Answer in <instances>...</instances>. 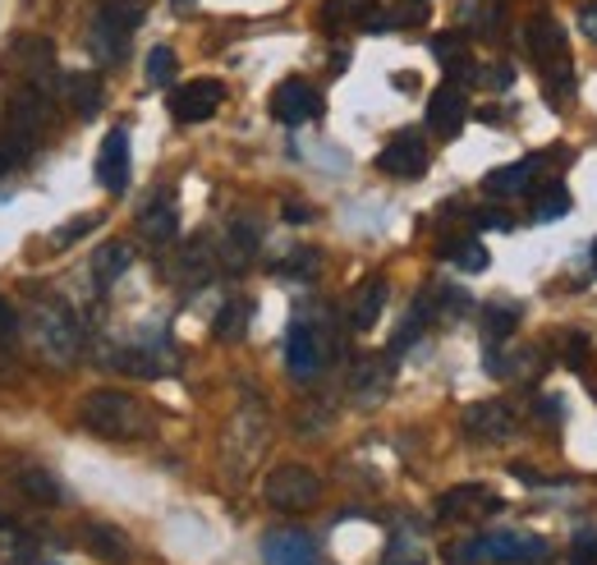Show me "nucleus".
Segmentation results:
<instances>
[{"mask_svg":"<svg viewBox=\"0 0 597 565\" xmlns=\"http://www.w3.org/2000/svg\"><path fill=\"white\" fill-rule=\"evenodd\" d=\"M524 46H529V56L538 60L542 69V84H548V92L556 101H565L570 92H575V69H570V42H565V29L552 19V14H533L524 23Z\"/></svg>","mask_w":597,"mask_h":565,"instance_id":"1","label":"nucleus"},{"mask_svg":"<svg viewBox=\"0 0 597 565\" xmlns=\"http://www.w3.org/2000/svg\"><path fill=\"white\" fill-rule=\"evenodd\" d=\"M79 419L88 432L97 436H111V442H134V436H147L152 432V419L147 409L124 396V391H92L79 400Z\"/></svg>","mask_w":597,"mask_h":565,"instance_id":"2","label":"nucleus"},{"mask_svg":"<svg viewBox=\"0 0 597 565\" xmlns=\"http://www.w3.org/2000/svg\"><path fill=\"white\" fill-rule=\"evenodd\" d=\"M33 345L46 364L69 368L84 350V326L65 299H37L33 303Z\"/></svg>","mask_w":597,"mask_h":565,"instance_id":"3","label":"nucleus"},{"mask_svg":"<svg viewBox=\"0 0 597 565\" xmlns=\"http://www.w3.org/2000/svg\"><path fill=\"white\" fill-rule=\"evenodd\" d=\"M460 565H548L552 561V547H548V538H538V533H519V529H497V533H483L474 538L469 547H460L455 552Z\"/></svg>","mask_w":597,"mask_h":565,"instance_id":"4","label":"nucleus"},{"mask_svg":"<svg viewBox=\"0 0 597 565\" xmlns=\"http://www.w3.org/2000/svg\"><path fill=\"white\" fill-rule=\"evenodd\" d=\"M143 0H107L88 23V51L101 65H115L129 46V33L143 23Z\"/></svg>","mask_w":597,"mask_h":565,"instance_id":"5","label":"nucleus"},{"mask_svg":"<svg viewBox=\"0 0 597 565\" xmlns=\"http://www.w3.org/2000/svg\"><path fill=\"white\" fill-rule=\"evenodd\" d=\"M263 446H267V409L248 400L235 423L225 428V442H221V465L230 478H244L257 459H263Z\"/></svg>","mask_w":597,"mask_h":565,"instance_id":"6","label":"nucleus"},{"mask_svg":"<svg viewBox=\"0 0 597 565\" xmlns=\"http://www.w3.org/2000/svg\"><path fill=\"white\" fill-rule=\"evenodd\" d=\"M263 497L276 510H308V506H318V497H322V478L308 465H280V469L267 474Z\"/></svg>","mask_w":597,"mask_h":565,"instance_id":"7","label":"nucleus"},{"mask_svg":"<svg viewBox=\"0 0 597 565\" xmlns=\"http://www.w3.org/2000/svg\"><path fill=\"white\" fill-rule=\"evenodd\" d=\"M225 101V84L221 79H194V84H179L170 92V115L179 124H198V120H212Z\"/></svg>","mask_w":597,"mask_h":565,"instance_id":"8","label":"nucleus"},{"mask_svg":"<svg viewBox=\"0 0 597 565\" xmlns=\"http://www.w3.org/2000/svg\"><path fill=\"white\" fill-rule=\"evenodd\" d=\"M377 170L396 179H419L428 170V139L419 130H400L391 143L377 152Z\"/></svg>","mask_w":597,"mask_h":565,"instance_id":"9","label":"nucleus"},{"mask_svg":"<svg viewBox=\"0 0 597 565\" xmlns=\"http://www.w3.org/2000/svg\"><path fill=\"white\" fill-rule=\"evenodd\" d=\"M327 364V350H322V336L308 322H295L285 331V368H290L295 381H313Z\"/></svg>","mask_w":597,"mask_h":565,"instance_id":"10","label":"nucleus"},{"mask_svg":"<svg viewBox=\"0 0 597 565\" xmlns=\"http://www.w3.org/2000/svg\"><path fill=\"white\" fill-rule=\"evenodd\" d=\"M519 419H515V409L501 405V400H478L464 409V432L474 436V442H506V436H515Z\"/></svg>","mask_w":597,"mask_h":565,"instance_id":"11","label":"nucleus"},{"mask_svg":"<svg viewBox=\"0 0 597 565\" xmlns=\"http://www.w3.org/2000/svg\"><path fill=\"white\" fill-rule=\"evenodd\" d=\"M464 120H469V97H464L460 84L446 79V84L432 92V101H428V130L436 139H455L464 130Z\"/></svg>","mask_w":597,"mask_h":565,"instance_id":"12","label":"nucleus"},{"mask_svg":"<svg viewBox=\"0 0 597 565\" xmlns=\"http://www.w3.org/2000/svg\"><path fill=\"white\" fill-rule=\"evenodd\" d=\"M272 115H276L280 124H308V120L322 115V97H318L313 84L285 79V84L272 92Z\"/></svg>","mask_w":597,"mask_h":565,"instance_id":"13","label":"nucleus"},{"mask_svg":"<svg viewBox=\"0 0 597 565\" xmlns=\"http://www.w3.org/2000/svg\"><path fill=\"white\" fill-rule=\"evenodd\" d=\"M267 565H318V543L303 529H276L263 538Z\"/></svg>","mask_w":597,"mask_h":565,"instance_id":"14","label":"nucleus"},{"mask_svg":"<svg viewBox=\"0 0 597 565\" xmlns=\"http://www.w3.org/2000/svg\"><path fill=\"white\" fill-rule=\"evenodd\" d=\"M432 56L441 60V69L451 74V84H478V60L469 56V37L464 33H441L432 37Z\"/></svg>","mask_w":597,"mask_h":565,"instance_id":"15","label":"nucleus"},{"mask_svg":"<svg viewBox=\"0 0 597 565\" xmlns=\"http://www.w3.org/2000/svg\"><path fill=\"white\" fill-rule=\"evenodd\" d=\"M97 185L120 193L129 185V134L124 130H111L101 139V152H97Z\"/></svg>","mask_w":597,"mask_h":565,"instance_id":"16","label":"nucleus"},{"mask_svg":"<svg viewBox=\"0 0 597 565\" xmlns=\"http://www.w3.org/2000/svg\"><path fill=\"white\" fill-rule=\"evenodd\" d=\"M501 501L487 492L483 483H464V487H451V492H441L436 501V516L441 520H469V516H483V510H497Z\"/></svg>","mask_w":597,"mask_h":565,"instance_id":"17","label":"nucleus"},{"mask_svg":"<svg viewBox=\"0 0 597 565\" xmlns=\"http://www.w3.org/2000/svg\"><path fill=\"white\" fill-rule=\"evenodd\" d=\"M538 170H542V157H529V162L501 166V170H491V175L483 179V189H487V198H519V193H529V189H533Z\"/></svg>","mask_w":597,"mask_h":565,"instance_id":"18","label":"nucleus"},{"mask_svg":"<svg viewBox=\"0 0 597 565\" xmlns=\"http://www.w3.org/2000/svg\"><path fill=\"white\" fill-rule=\"evenodd\" d=\"M432 14V0H396V10L391 14H368L363 19V29L368 33H386V29H423Z\"/></svg>","mask_w":597,"mask_h":565,"instance_id":"19","label":"nucleus"},{"mask_svg":"<svg viewBox=\"0 0 597 565\" xmlns=\"http://www.w3.org/2000/svg\"><path fill=\"white\" fill-rule=\"evenodd\" d=\"M391 387V368L382 364V358H358V368L350 373V391L358 405H377Z\"/></svg>","mask_w":597,"mask_h":565,"instance_id":"20","label":"nucleus"},{"mask_svg":"<svg viewBox=\"0 0 597 565\" xmlns=\"http://www.w3.org/2000/svg\"><path fill=\"white\" fill-rule=\"evenodd\" d=\"M175 230H179V208H175V198L147 202V212L139 217V235H143L147 244H170Z\"/></svg>","mask_w":597,"mask_h":565,"instance_id":"21","label":"nucleus"},{"mask_svg":"<svg viewBox=\"0 0 597 565\" xmlns=\"http://www.w3.org/2000/svg\"><path fill=\"white\" fill-rule=\"evenodd\" d=\"M382 308H386V280L382 276L363 280V286L354 290V303H350V326L354 331H373L377 318H382Z\"/></svg>","mask_w":597,"mask_h":565,"instance_id":"22","label":"nucleus"},{"mask_svg":"<svg viewBox=\"0 0 597 565\" xmlns=\"http://www.w3.org/2000/svg\"><path fill=\"white\" fill-rule=\"evenodd\" d=\"M60 97H65L79 115H97L107 88H101V74H65V79H60Z\"/></svg>","mask_w":597,"mask_h":565,"instance_id":"23","label":"nucleus"},{"mask_svg":"<svg viewBox=\"0 0 597 565\" xmlns=\"http://www.w3.org/2000/svg\"><path fill=\"white\" fill-rule=\"evenodd\" d=\"M84 543H88V552L97 561H111V565L129 561V538L115 524H84Z\"/></svg>","mask_w":597,"mask_h":565,"instance_id":"24","label":"nucleus"},{"mask_svg":"<svg viewBox=\"0 0 597 565\" xmlns=\"http://www.w3.org/2000/svg\"><path fill=\"white\" fill-rule=\"evenodd\" d=\"M129 263H134V253H129V244H124V240L101 244V248H97V258H92V280H97L101 290H111L115 280L129 272Z\"/></svg>","mask_w":597,"mask_h":565,"instance_id":"25","label":"nucleus"},{"mask_svg":"<svg viewBox=\"0 0 597 565\" xmlns=\"http://www.w3.org/2000/svg\"><path fill=\"white\" fill-rule=\"evenodd\" d=\"M14 483L33 506H60L65 501V487L56 483V474H46V469H23Z\"/></svg>","mask_w":597,"mask_h":565,"instance_id":"26","label":"nucleus"},{"mask_svg":"<svg viewBox=\"0 0 597 565\" xmlns=\"http://www.w3.org/2000/svg\"><path fill=\"white\" fill-rule=\"evenodd\" d=\"M464 19H469V29L478 37H497L501 23H506V0H469V5H464Z\"/></svg>","mask_w":597,"mask_h":565,"instance_id":"27","label":"nucleus"},{"mask_svg":"<svg viewBox=\"0 0 597 565\" xmlns=\"http://www.w3.org/2000/svg\"><path fill=\"white\" fill-rule=\"evenodd\" d=\"M248 322H253V303H248V299H230V303L221 308V318H217V341H225V345L244 341Z\"/></svg>","mask_w":597,"mask_h":565,"instance_id":"28","label":"nucleus"},{"mask_svg":"<svg viewBox=\"0 0 597 565\" xmlns=\"http://www.w3.org/2000/svg\"><path fill=\"white\" fill-rule=\"evenodd\" d=\"M441 258H451L460 272H487V248L478 240H446Z\"/></svg>","mask_w":597,"mask_h":565,"instance_id":"29","label":"nucleus"},{"mask_svg":"<svg viewBox=\"0 0 597 565\" xmlns=\"http://www.w3.org/2000/svg\"><path fill=\"white\" fill-rule=\"evenodd\" d=\"M565 212H570V193L556 185V179L533 193V221H538V225H548V221H556V217H565Z\"/></svg>","mask_w":597,"mask_h":565,"instance_id":"30","label":"nucleus"},{"mask_svg":"<svg viewBox=\"0 0 597 565\" xmlns=\"http://www.w3.org/2000/svg\"><path fill=\"white\" fill-rule=\"evenodd\" d=\"M515 322H519V303H487V313H483L487 341H510Z\"/></svg>","mask_w":597,"mask_h":565,"instance_id":"31","label":"nucleus"},{"mask_svg":"<svg viewBox=\"0 0 597 565\" xmlns=\"http://www.w3.org/2000/svg\"><path fill=\"white\" fill-rule=\"evenodd\" d=\"M179 276H185V280H207V276H212L207 240H189V244H185V258H179Z\"/></svg>","mask_w":597,"mask_h":565,"instance_id":"32","label":"nucleus"},{"mask_svg":"<svg viewBox=\"0 0 597 565\" xmlns=\"http://www.w3.org/2000/svg\"><path fill=\"white\" fill-rule=\"evenodd\" d=\"M382 565H428V552H423V543L419 538H391V547H386V556H382Z\"/></svg>","mask_w":597,"mask_h":565,"instance_id":"33","label":"nucleus"},{"mask_svg":"<svg viewBox=\"0 0 597 565\" xmlns=\"http://www.w3.org/2000/svg\"><path fill=\"white\" fill-rule=\"evenodd\" d=\"M175 51L170 46H152V56H147V84L152 88H166L170 79H175Z\"/></svg>","mask_w":597,"mask_h":565,"instance_id":"34","label":"nucleus"},{"mask_svg":"<svg viewBox=\"0 0 597 565\" xmlns=\"http://www.w3.org/2000/svg\"><path fill=\"white\" fill-rule=\"evenodd\" d=\"M257 248V225H248V221H235L230 225V263L235 267H244V258Z\"/></svg>","mask_w":597,"mask_h":565,"instance_id":"35","label":"nucleus"},{"mask_svg":"<svg viewBox=\"0 0 597 565\" xmlns=\"http://www.w3.org/2000/svg\"><path fill=\"white\" fill-rule=\"evenodd\" d=\"M318 267H322V253H313V248H299V253H290V263L280 267V276L308 280V276H318Z\"/></svg>","mask_w":597,"mask_h":565,"instance_id":"36","label":"nucleus"},{"mask_svg":"<svg viewBox=\"0 0 597 565\" xmlns=\"http://www.w3.org/2000/svg\"><path fill=\"white\" fill-rule=\"evenodd\" d=\"M561 358L570 368L584 364V358H588V336H584V331H565V336H561Z\"/></svg>","mask_w":597,"mask_h":565,"instance_id":"37","label":"nucleus"},{"mask_svg":"<svg viewBox=\"0 0 597 565\" xmlns=\"http://www.w3.org/2000/svg\"><path fill=\"white\" fill-rule=\"evenodd\" d=\"M570 565H597V529L575 533V552H570Z\"/></svg>","mask_w":597,"mask_h":565,"instance_id":"38","label":"nucleus"},{"mask_svg":"<svg viewBox=\"0 0 597 565\" xmlns=\"http://www.w3.org/2000/svg\"><path fill=\"white\" fill-rule=\"evenodd\" d=\"M97 225V217H79V221H74V225H65V230H56V235H51V244H56V248H65V244H74V240H79V235H88V230Z\"/></svg>","mask_w":597,"mask_h":565,"instance_id":"39","label":"nucleus"},{"mask_svg":"<svg viewBox=\"0 0 597 565\" xmlns=\"http://www.w3.org/2000/svg\"><path fill=\"white\" fill-rule=\"evenodd\" d=\"M483 84H487V88H497V92H501V88H510V84H515V69H510L506 60H501V65H491V69H487V79H483Z\"/></svg>","mask_w":597,"mask_h":565,"instance_id":"40","label":"nucleus"},{"mask_svg":"<svg viewBox=\"0 0 597 565\" xmlns=\"http://www.w3.org/2000/svg\"><path fill=\"white\" fill-rule=\"evenodd\" d=\"M478 225H487V230H510L515 221H510V212H501V208H483V212H478Z\"/></svg>","mask_w":597,"mask_h":565,"instance_id":"41","label":"nucleus"},{"mask_svg":"<svg viewBox=\"0 0 597 565\" xmlns=\"http://www.w3.org/2000/svg\"><path fill=\"white\" fill-rule=\"evenodd\" d=\"M579 29H584V37H588V42H597V0L579 10Z\"/></svg>","mask_w":597,"mask_h":565,"instance_id":"42","label":"nucleus"},{"mask_svg":"<svg viewBox=\"0 0 597 565\" xmlns=\"http://www.w3.org/2000/svg\"><path fill=\"white\" fill-rule=\"evenodd\" d=\"M5 341H14V308L0 299V345H5Z\"/></svg>","mask_w":597,"mask_h":565,"instance_id":"43","label":"nucleus"},{"mask_svg":"<svg viewBox=\"0 0 597 565\" xmlns=\"http://www.w3.org/2000/svg\"><path fill=\"white\" fill-rule=\"evenodd\" d=\"M285 221H290V225L313 221V208H303V202H285Z\"/></svg>","mask_w":597,"mask_h":565,"instance_id":"44","label":"nucleus"},{"mask_svg":"<svg viewBox=\"0 0 597 565\" xmlns=\"http://www.w3.org/2000/svg\"><path fill=\"white\" fill-rule=\"evenodd\" d=\"M170 5H175V10H194V5H198V0H170Z\"/></svg>","mask_w":597,"mask_h":565,"instance_id":"45","label":"nucleus"},{"mask_svg":"<svg viewBox=\"0 0 597 565\" xmlns=\"http://www.w3.org/2000/svg\"><path fill=\"white\" fill-rule=\"evenodd\" d=\"M593 263H597V244H593Z\"/></svg>","mask_w":597,"mask_h":565,"instance_id":"46","label":"nucleus"}]
</instances>
